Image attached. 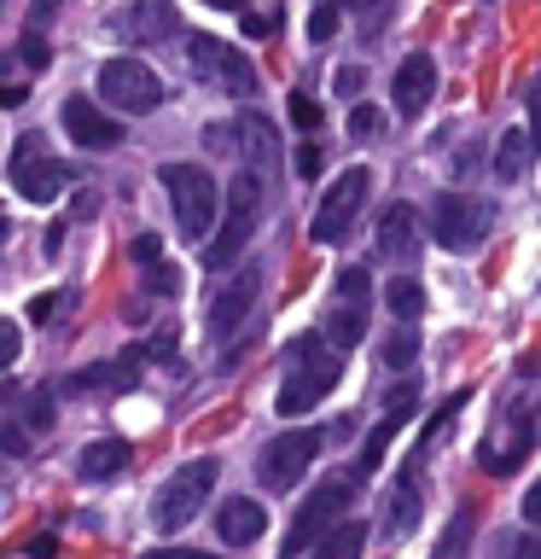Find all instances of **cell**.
Here are the masks:
<instances>
[{
  "instance_id": "1",
  "label": "cell",
  "mask_w": 541,
  "mask_h": 559,
  "mask_svg": "<svg viewBox=\"0 0 541 559\" xmlns=\"http://www.w3.org/2000/svg\"><path fill=\"white\" fill-rule=\"evenodd\" d=\"M157 181L169 187V204H175V222H181L187 239H209L216 234V210H221V187L209 181V169L199 164H164L157 169Z\"/></svg>"
},
{
  "instance_id": "2",
  "label": "cell",
  "mask_w": 541,
  "mask_h": 559,
  "mask_svg": "<svg viewBox=\"0 0 541 559\" xmlns=\"http://www.w3.org/2000/svg\"><path fill=\"white\" fill-rule=\"evenodd\" d=\"M256 210H262V175L256 169H239L233 187H227V222L204 239V269H216V274L233 269L239 251H244V239H251Z\"/></svg>"
},
{
  "instance_id": "3",
  "label": "cell",
  "mask_w": 541,
  "mask_h": 559,
  "mask_svg": "<svg viewBox=\"0 0 541 559\" xmlns=\"http://www.w3.org/2000/svg\"><path fill=\"white\" fill-rule=\"evenodd\" d=\"M216 461H187V466H175L164 484H157V501H152V524L157 531H181V524H192L204 513V501H209V489H216Z\"/></svg>"
},
{
  "instance_id": "4",
  "label": "cell",
  "mask_w": 541,
  "mask_h": 559,
  "mask_svg": "<svg viewBox=\"0 0 541 559\" xmlns=\"http://www.w3.org/2000/svg\"><path fill=\"white\" fill-rule=\"evenodd\" d=\"M286 361H291V379L279 384V414H286V419L291 414H309L314 402L338 384V373H344L338 356H321V344H314V338H297L286 349Z\"/></svg>"
},
{
  "instance_id": "5",
  "label": "cell",
  "mask_w": 541,
  "mask_h": 559,
  "mask_svg": "<svg viewBox=\"0 0 541 559\" xmlns=\"http://www.w3.org/2000/svg\"><path fill=\"white\" fill-rule=\"evenodd\" d=\"M489 227H495V204L478 199V192H443L431 210V234L443 251H478Z\"/></svg>"
},
{
  "instance_id": "6",
  "label": "cell",
  "mask_w": 541,
  "mask_h": 559,
  "mask_svg": "<svg viewBox=\"0 0 541 559\" xmlns=\"http://www.w3.org/2000/svg\"><path fill=\"white\" fill-rule=\"evenodd\" d=\"M187 64H192V76H199L204 87H216V94H227V99H251L256 94L251 59H244L239 47L216 41V35H199V41L187 47Z\"/></svg>"
},
{
  "instance_id": "7",
  "label": "cell",
  "mask_w": 541,
  "mask_h": 559,
  "mask_svg": "<svg viewBox=\"0 0 541 559\" xmlns=\"http://www.w3.org/2000/svg\"><path fill=\"white\" fill-rule=\"evenodd\" d=\"M99 94L117 105V111H157L164 105V82H157V70L146 59H105L99 64Z\"/></svg>"
},
{
  "instance_id": "8",
  "label": "cell",
  "mask_w": 541,
  "mask_h": 559,
  "mask_svg": "<svg viewBox=\"0 0 541 559\" xmlns=\"http://www.w3.org/2000/svg\"><path fill=\"white\" fill-rule=\"evenodd\" d=\"M366 187H373V175L366 169H344L338 181L326 187V199H321V210H314V222H309V239L314 245H338L349 227H356V216H361V204H366Z\"/></svg>"
},
{
  "instance_id": "9",
  "label": "cell",
  "mask_w": 541,
  "mask_h": 559,
  "mask_svg": "<svg viewBox=\"0 0 541 559\" xmlns=\"http://www.w3.org/2000/svg\"><path fill=\"white\" fill-rule=\"evenodd\" d=\"M64 181H70V169L47 152V134H24V140H17V152H12V187L24 192L29 204H52Z\"/></svg>"
},
{
  "instance_id": "10",
  "label": "cell",
  "mask_w": 541,
  "mask_h": 559,
  "mask_svg": "<svg viewBox=\"0 0 541 559\" xmlns=\"http://www.w3.org/2000/svg\"><path fill=\"white\" fill-rule=\"evenodd\" d=\"M314 454H321V431H279L268 449H262V461H256V478H262V489H291L303 472L314 466Z\"/></svg>"
},
{
  "instance_id": "11",
  "label": "cell",
  "mask_w": 541,
  "mask_h": 559,
  "mask_svg": "<svg viewBox=\"0 0 541 559\" xmlns=\"http://www.w3.org/2000/svg\"><path fill=\"white\" fill-rule=\"evenodd\" d=\"M349 496H356V484H349V478H332V484L314 489V496H309L303 507H297V524H291V536H286V554H303V548H314V536H326L332 524L344 519Z\"/></svg>"
},
{
  "instance_id": "12",
  "label": "cell",
  "mask_w": 541,
  "mask_h": 559,
  "mask_svg": "<svg viewBox=\"0 0 541 559\" xmlns=\"http://www.w3.org/2000/svg\"><path fill=\"white\" fill-rule=\"evenodd\" d=\"M59 117H64V134L76 140V146H87V152H111V146H122V122H117L111 111H99V99L70 94Z\"/></svg>"
},
{
  "instance_id": "13",
  "label": "cell",
  "mask_w": 541,
  "mask_h": 559,
  "mask_svg": "<svg viewBox=\"0 0 541 559\" xmlns=\"http://www.w3.org/2000/svg\"><path fill=\"white\" fill-rule=\"evenodd\" d=\"M111 29H117L129 47H152L157 35H175V29H181V12H175V0H134L129 12L111 17Z\"/></svg>"
},
{
  "instance_id": "14",
  "label": "cell",
  "mask_w": 541,
  "mask_h": 559,
  "mask_svg": "<svg viewBox=\"0 0 541 559\" xmlns=\"http://www.w3.org/2000/svg\"><path fill=\"white\" fill-rule=\"evenodd\" d=\"M256 269H239L227 286L209 297V338H233V332L244 326V314H251V304H256Z\"/></svg>"
},
{
  "instance_id": "15",
  "label": "cell",
  "mask_w": 541,
  "mask_h": 559,
  "mask_svg": "<svg viewBox=\"0 0 541 559\" xmlns=\"http://www.w3.org/2000/svg\"><path fill=\"white\" fill-rule=\"evenodd\" d=\"M390 94H396V111H401V117H419V111H425L431 94H436V59H431V52H408V59L396 64Z\"/></svg>"
},
{
  "instance_id": "16",
  "label": "cell",
  "mask_w": 541,
  "mask_h": 559,
  "mask_svg": "<svg viewBox=\"0 0 541 559\" xmlns=\"http://www.w3.org/2000/svg\"><path fill=\"white\" fill-rule=\"evenodd\" d=\"M536 437H541V431L530 426V419H506V431H495V437L483 443V466L495 472V478H506V472H518V461L530 454Z\"/></svg>"
},
{
  "instance_id": "17",
  "label": "cell",
  "mask_w": 541,
  "mask_h": 559,
  "mask_svg": "<svg viewBox=\"0 0 541 559\" xmlns=\"http://www.w3.org/2000/svg\"><path fill=\"white\" fill-rule=\"evenodd\" d=\"M129 461H134V449L122 443V437H94V443L76 454V472H82L87 484H111V478L129 472Z\"/></svg>"
},
{
  "instance_id": "18",
  "label": "cell",
  "mask_w": 541,
  "mask_h": 559,
  "mask_svg": "<svg viewBox=\"0 0 541 559\" xmlns=\"http://www.w3.org/2000/svg\"><path fill=\"white\" fill-rule=\"evenodd\" d=\"M216 531L227 548H251V542L268 531V513L251 501V496H233V501H221V513H216Z\"/></svg>"
},
{
  "instance_id": "19",
  "label": "cell",
  "mask_w": 541,
  "mask_h": 559,
  "mask_svg": "<svg viewBox=\"0 0 541 559\" xmlns=\"http://www.w3.org/2000/svg\"><path fill=\"white\" fill-rule=\"evenodd\" d=\"M413 245H419L413 204H390V210H384V222H378V257L408 262V257H413Z\"/></svg>"
},
{
  "instance_id": "20",
  "label": "cell",
  "mask_w": 541,
  "mask_h": 559,
  "mask_svg": "<svg viewBox=\"0 0 541 559\" xmlns=\"http://www.w3.org/2000/svg\"><path fill=\"white\" fill-rule=\"evenodd\" d=\"M233 134H239V140H233V146H244V164H251L256 175H262V169H268V164H274V122H268V117H256V111H244Z\"/></svg>"
},
{
  "instance_id": "21",
  "label": "cell",
  "mask_w": 541,
  "mask_h": 559,
  "mask_svg": "<svg viewBox=\"0 0 541 559\" xmlns=\"http://www.w3.org/2000/svg\"><path fill=\"white\" fill-rule=\"evenodd\" d=\"M366 548V524L356 519H338L326 536H314V559H361Z\"/></svg>"
},
{
  "instance_id": "22",
  "label": "cell",
  "mask_w": 541,
  "mask_h": 559,
  "mask_svg": "<svg viewBox=\"0 0 541 559\" xmlns=\"http://www.w3.org/2000/svg\"><path fill=\"white\" fill-rule=\"evenodd\" d=\"M530 157H536L530 134L506 129V134H501V146H495V175H501V181H518V175L530 169Z\"/></svg>"
},
{
  "instance_id": "23",
  "label": "cell",
  "mask_w": 541,
  "mask_h": 559,
  "mask_svg": "<svg viewBox=\"0 0 541 559\" xmlns=\"http://www.w3.org/2000/svg\"><path fill=\"white\" fill-rule=\"evenodd\" d=\"M361 332H366V314H361L356 304H338V309L326 314V344H332V349H356Z\"/></svg>"
},
{
  "instance_id": "24",
  "label": "cell",
  "mask_w": 541,
  "mask_h": 559,
  "mask_svg": "<svg viewBox=\"0 0 541 559\" xmlns=\"http://www.w3.org/2000/svg\"><path fill=\"white\" fill-rule=\"evenodd\" d=\"M384 304H390L396 321H419V309H425V286H419L413 274L390 280V292H384Z\"/></svg>"
},
{
  "instance_id": "25",
  "label": "cell",
  "mask_w": 541,
  "mask_h": 559,
  "mask_svg": "<svg viewBox=\"0 0 541 559\" xmlns=\"http://www.w3.org/2000/svg\"><path fill=\"white\" fill-rule=\"evenodd\" d=\"M396 431H401V419H396V414H384V419H378V431L366 437L361 461H356V478H373V472H378V461H384V449H390V437H396Z\"/></svg>"
},
{
  "instance_id": "26",
  "label": "cell",
  "mask_w": 541,
  "mask_h": 559,
  "mask_svg": "<svg viewBox=\"0 0 541 559\" xmlns=\"http://www.w3.org/2000/svg\"><path fill=\"white\" fill-rule=\"evenodd\" d=\"M413 524H419V489H413V478H401L396 507H390V536H408Z\"/></svg>"
},
{
  "instance_id": "27",
  "label": "cell",
  "mask_w": 541,
  "mask_h": 559,
  "mask_svg": "<svg viewBox=\"0 0 541 559\" xmlns=\"http://www.w3.org/2000/svg\"><path fill=\"white\" fill-rule=\"evenodd\" d=\"M419 356V332H413V321H401L390 338H384V367H408Z\"/></svg>"
},
{
  "instance_id": "28",
  "label": "cell",
  "mask_w": 541,
  "mask_h": 559,
  "mask_svg": "<svg viewBox=\"0 0 541 559\" xmlns=\"http://www.w3.org/2000/svg\"><path fill=\"white\" fill-rule=\"evenodd\" d=\"M17 52H24L29 70H47V64H52V47L41 41V29H24V35H17Z\"/></svg>"
},
{
  "instance_id": "29",
  "label": "cell",
  "mask_w": 541,
  "mask_h": 559,
  "mask_svg": "<svg viewBox=\"0 0 541 559\" xmlns=\"http://www.w3.org/2000/svg\"><path fill=\"white\" fill-rule=\"evenodd\" d=\"M146 292H164V297H175V292H181V269H169V262L157 257L152 269H146Z\"/></svg>"
},
{
  "instance_id": "30",
  "label": "cell",
  "mask_w": 541,
  "mask_h": 559,
  "mask_svg": "<svg viewBox=\"0 0 541 559\" xmlns=\"http://www.w3.org/2000/svg\"><path fill=\"white\" fill-rule=\"evenodd\" d=\"M338 304H356V309L366 304V274L361 269H344L338 274Z\"/></svg>"
},
{
  "instance_id": "31",
  "label": "cell",
  "mask_w": 541,
  "mask_h": 559,
  "mask_svg": "<svg viewBox=\"0 0 541 559\" xmlns=\"http://www.w3.org/2000/svg\"><path fill=\"white\" fill-rule=\"evenodd\" d=\"M466 536H471V513H460V519L448 524V536H443V548H436V559H454V554L466 548Z\"/></svg>"
},
{
  "instance_id": "32",
  "label": "cell",
  "mask_w": 541,
  "mask_h": 559,
  "mask_svg": "<svg viewBox=\"0 0 541 559\" xmlns=\"http://www.w3.org/2000/svg\"><path fill=\"white\" fill-rule=\"evenodd\" d=\"M291 122L297 129H321V105H314L309 94H291Z\"/></svg>"
},
{
  "instance_id": "33",
  "label": "cell",
  "mask_w": 541,
  "mask_h": 559,
  "mask_svg": "<svg viewBox=\"0 0 541 559\" xmlns=\"http://www.w3.org/2000/svg\"><path fill=\"white\" fill-rule=\"evenodd\" d=\"M0 449H7V454H29V431L17 426V419H7V426H0Z\"/></svg>"
},
{
  "instance_id": "34",
  "label": "cell",
  "mask_w": 541,
  "mask_h": 559,
  "mask_svg": "<svg viewBox=\"0 0 541 559\" xmlns=\"http://www.w3.org/2000/svg\"><path fill=\"white\" fill-rule=\"evenodd\" d=\"M52 426V391H35L29 402V431H47Z\"/></svg>"
},
{
  "instance_id": "35",
  "label": "cell",
  "mask_w": 541,
  "mask_h": 559,
  "mask_svg": "<svg viewBox=\"0 0 541 559\" xmlns=\"http://www.w3.org/2000/svg\"><path fill=\"white\" fill-rule=\"evenodd\" d=\"M524 99H530V146L541 152V70H536V82H530V94H524Z\"/></svg>"
},
{
  "instance_id": "36",
  "label": "cell",
  "mask_w": 541,
  "mask_h": 559,
  "mask_svg": "<svg viewBox=\"0 0 541 559\" xmlns=\"http://www.w3.org/2000/svg\"><path fill=\"white\" fill-rule=\"evenodd\" d=\"M378 111H373V105H356V111H349V134H378Z\"/></svg>"
},
{
  "instance_id": "37",
  "label": "cell",
  "mask_w": 541,
  "mask_h": 559,
  "mask_svg": "<svg viewBox=\"0 0 541 559\" xmlns=\"http://www.w3.org/2000/svg\"><path fill=\"white\" fill-rule=\"evenodd\" d=\"M157 257H164V239H157V234H140V239H134V262H140V269H152Z\"/></svg>"
},
{
  "instance_id": "38",
  "label": "cell",
  "mask_w": 541,
  "mask_h": 559,
  "mask_svg": "<svg viewBox=\"0 0 541 559\" xmlns=\"http://www.w3.org/2000/svg\"><path fill=\"white\" fill-rule=\"evenodd\" d=\"M17 361V321H0V367Z\"/></svg>"
},
{
  "instance_id": "39",
  "label": "cell",
  "mask_w": 541,
  "mask_h": 559,
  "mask_svg": "<svg viewBox=\"0 0 541 559\" xmlns=\"http://www.w3.org/2000/svg\"><path fill=\"white\" fill-rule=\"evenodd\" d=\"M204 146H209V152H233V129H227V122H209V129H204Z\"/></svg>"
},
{
  "instance_id": "40",
  "label": "cell",
  "mask_w": 541,
  "mask_h": 559,
  "mask_svg": "<svg viewBox=\"0 0 541 559\" xmlns=\"http://www.w3.org/2000/svg\"><path fill=\"white\" fill-rule=\"evenodd\" d=\"M361 82H366V76H361V64H344L338 76H332V87H338V94H361Z\"/></svg>"
},
{
  "instance_id": "41",
  "label": "cell",
  "mask_w": 541,
  "mask_h": 559,
  "mask_svg": "<svg viewBox=\"0 0 541 559\" xmlns=\"http://www.w3.org/2000/svg\"><path fill=\"white\" fill-rule=\"evenodd\" d=\"M52 314H59V292H41L29 304V321H52Z\"/></svg>"
},
{
  "instance_id": "42",
  "label": "cell",
  "mask_w": 541,
  "mask_h": 559,
  "mask_svg": "<svg viewBox=\"0 0 541 559\" xmlns=\"http://www.w3.org/2000/svg\"><path fill=\"white\" fill-rule=\"evenodd\" d=\"M105 379H111V367H82V373H76V391H94V384H105Z\"/></svg>"
},
{
  "instance_id": "43",
  "label": "cell",
  "mask_w": 541,
  "mask_h": 559,
  "mask_svg": "<svg viewBox=\"0 0 541 559\" xmlns=\"http://www.w3.org/2000/svg\"><path fill=\"white\" fill-rule=\"evenodd\" d=\"M524 519H530V524H541V478L530 484V496H524Z\"/></svg>"
},
{
  "instance_id": "44",
  "label": "cell",
  "mask_w": 541,
  "mask_h": 559,
  "mask_svg": "<svg viewBox=\"0 0 541 559\" xmlns=\"http://www.w3.org/2000/svg\"><path fill=\"white\" fill-rule=\"evenodd\" d=\"M297 169H303V175H321V152H314V146H297Z\"/></svg>"
},
{
  "instance_id": "45",
  "label": "cell",
  "mask_w": 541,
  "mask_h": 559,
  "mask_svg": "<svg viewBox=\"0 0 541 559\" xmlns=\"http://www.w3.org/2000/svg\"><path fill=\"white\" fill-rule=\"evenodd\" d=\"M140 559H209V554H192V548H152V554H140Z\"/></svg>"
},
{
  "instance_id": "46",
  "label": "cell",
  "mask_w": 541,
  "mask_h": 559,
  "mask_svg": "<svg viewBox=\"0 0 541 559\" xmlns=\"http://www.w3.org/2000/svg\"><path fill=\"white\" fill-rule=\"evenodd\" d=\"M29 94H24V87H12V82H0V105H7V111H12V105H24Z\"/></svg>"
},
{
  "instance_id": "47",
  "label": "cell",
  "mask_w": 541,
  "mask_h": 559,
  "mask_svg": "<svg viewBox=\"0 0 541 559\" xmlns=\"http://www.w3.org/2000/svg\"><path fill=\"white\" fill-rule=\"evenodd\" d=\"M274 29V17H251V12H244V35H268Z\"/></svg>"
},
{
  "instance_id": "48",
  "label": "cell",
  "mask_w": 541,
  "mask_h": 559,
  "mask_svg": "<svg viewBox=\"0 0 541 559\" xmlns=\"http://www.w3.org/2000/svg\"><path fill=\"white\" fill-rule=\"evenodd\" d=\"M513 559H541V536H530V542H518V548H513Z\"/></svg>"
},
{
  "instance_id": "49",
  "label": "cell",
  "mask_w": 541,
  "mask_h": 559,
  "mask_svg": "<svg viewBox=\"0 0 541 559\" xmlns=\"http://www.w3.org/2000/svg\"><path fill=\"white\" fill-rule=\"evenodd\" d=\"M29 559H52V536H35L29 542Z\"/></svg>"
},
{
  "instance_id": "50",
  "label": "cell",
  "mask_w": 541,
  "mask_h": 559,
  "mask_svg": "<svg viewBox=\"0 0 541 559\" xmlns=\"http://www.w3.org/2000/svg\"><path fill=\"white\" fill-rule=\"evenodd\" d=\"M47 12H59V0H35V24H41Z\"/></svg>"
},
{
  "instance_id": "51",
  "label": "cell",
  "mask_w": 541,
  "mask_h": 559,
  "mask_svg": "<svg viewBox=\"0 0 541 559\" xmlns=\"http://www.w3.org/2000/svg\"><path fill=\"white\" fill-rule=\"evenodd\" d=\"M344 7H349V12H373L378 0H344Z\"/></svg>"
},
{
  "instance_id": "52",
  "label": "cell",
  "mask_w": 541,
  "mask_h": 559,
  "mask_svg": "<svg viewBox=\"0 0 541 559\" xmlns=\"http://www.w3.org/2000/svg\"><path fill=\"white\" fill-rule=\"evenodd\" d=\"M209 7H221V12H239V7H244V0H209Z\"/></svg>"
},
{
  "instance_id": "53",
  "label": "cell",
  "mask_w": 541,
  "mask_h": 559,
  "mask_svg": "<svg viewBox=\"0 0 541 559\" xmlns=\"http://www.w3.org/2000/svg\"><path fill=\"white\" fill-rule=\"evenodd\" d=\"M0 239H7V216H0Z\"/></svg>"
}]
</instances>
